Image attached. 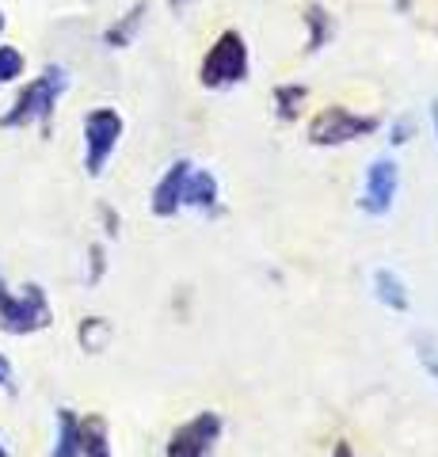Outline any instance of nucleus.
<instances>
[{
	"instance_id": "2",
	"label": "nucleus",
	"mask_w": 438,
	"mask_h": 457,
	"mask_svg": "<svg viewBox=\"0 0 438 457\" xmlns=\"http://www.w3.org/2000/svg\"><path fill=\"white\" fill-rule=\"evenodd\" d=\"M50 324H54V309L38 282H27L20 290H12L4 275H0V332L35 336V332H46Z\"/></svg>"
},
{
	"instance_id": "9",
	"label": "nucleus",
	"mask_w": 438,
	"mask_h": 457,
	"mask_svg": "<svg viewBox=\"0 0 438 457\" xmlns=\"http://www.w3.org/2000/svg\"><path fill=\"white\" fill-rule=\"evenodd\" d=\"M183 210H199L206 218H218L221 213V183L210 168H191L187 183H183Z\"/></svg>"
},
{
	"instance_id": "14",
	"label": "nucleus",
	"mask_w": 438,
	"mask_h": 457,
	"mask_svg": "<svg viewBox=\"0 0 438 457\" xmlns=\"http://www.w3.org/2000/svg\"><path fill=\"white\" fill-rule=\"evenodd\" d=\"M50 457H80V416L73 408H58V438Z\"/></svg>"
},
{
	"instance_id": "21",
	"label": "nucleus",
	"mask_w": 438,
	"mask_h": 457,
	"mask_svg": "<svg viewBox=\"0 0 438 457\" xmlns=\"http://www.w3.org/2000/svg\"><path fill=\"white\" fill-rule=\"evenodd\" d=\"M100 218H103V233H107L111 240H115V237H119V225H122V221H119V213L111 210L107 203H100Z\"/></svg>"
},
{
	"instance_id": "8",
	"label": "nucleus",
	"mask_w": 438,
	"mask_h": 457,
	"mask_svg": "<svg viewBox=\"0 0 438 457\" xmlns=\"http://www.w3.org/2000/svg\"><path fill=\"white\" fill-rule=\"evenodd\" d=\"M194 161H187V156H179V161L168 164V171L157 179V187H153V198H149V210L153 218H176V213L183 210V183H187Z\"/></svg>"
},
{
	"instance_id": "5",
	"label": "nucleus",
	"mask_w": 438,
	"mask_h": 457,
	"mask_svg": "<svg viewBox=\"0 0 438 457\" xmlns=\"http://www.w3.org/2000/svg\"><path fill=\"white\" fill-rule=\"evenodd\" d=\"M80 130H84V171H88L92 179H100L111 164V156L119 149L126 122L115 107H92L84 114Z\"/></svg>"
},
{
	"instance_id": "15",
	"label": "nucleus",
	"mask_w": 438,
	"mask_h": 457,
	"mask_svg": "<svg viewBox=\"0 0 438 457\" xmlns=\"http://www.w3.org/2000/svg\"><path fill=\"white\" fill-rule=\"evenodd\" d=\"M309 99V88L305 84H278V88L271 92V104H275V119L278 122H298L302 119V107Z\"/></svg>"
},
{
	"instance_id": "26",
	"label": "nucleus",
	"mask_w": 438,
	"mask_h": 457,
	"mask_svg": "<svg viewBox=\"0 0 438 457\" xmlns=\"http://www.w3.org/2000/svg\"><path fill=\"white\" fill-rule=\"evenodd\" d=\"M0 457H12V450L4 446V438H0Z\"/></svg>"
},
{
	"instance_id": "4",
	"label": "nucleus",
	"mask_w": 438,
	"mask_h": 457,
	"mask_svg": "<svg viewBox=\"0 0 438 457\" xmlns=\"http://www.w3.org/2000/svg\"><path fill=\"white\" fill-rule=\"evenodd\" d=\"M381 130V119L377 114H362V111H351L343 104H328L324 111H317L309 119V145L317 149H335V145H347V141H362Z\"/></svg>"
},
{
	"instance_id": "27",
	"label": "nucleus",
	"mask_w": 438,
	"mask_h": 457,
	"mask_svg": "<svg viewBox=\"0 0 438 457\" xmlns=\"http://www.w3.org/2000/svg\"><path fill=\"white\" fill-rule=\"evenodd\" d=\"M4 27H8V16H4V12H0V35H4Z\"/></svg>"
},
{
	"instance_id": "24",
	"label": "nucleus",
	"mask_w": 438,
	"mask_h": 457,
	"mask_svg": "<svg viewBox=\"0 0 438 457\" xmlns=\"http://www.w3.org/2000/svg\"><path fill=\"white\" fill-rule=\"evenodd\" d=\"M431 122H434V137H438V99L431 104Z\"/></svg>"
},
{
	"instance_id": "7",
	"label": "nucleus",
	"mask_w": 438,
	"mask_h": 457,
	"mask_svg": "<svg viewBox=\"0 0 438 457\" xmlns=\"http://www.w3.org/2000/svg\"><path fill=\"white\" fill-rule=\"evenodd\" d=\"M221 435H225L221 411L206 408V411H199V416H191L187 423L176 427L172 438H168L164 457H206L221 442Z\"/></svg>"
},
{
	"instance_id": "11",
	"label": "nucleus",
	"mask_w": 438,
	"mask_h": 457,
	"mask_svg": "<svg viewBox=\"0 0 438 457\" xmlns=\"http://www.w3.org/2000/svg\"><path fill=\"white\" fill-rule=\"evenodd\" d=\"M145 12H149V0H134V4L126 8L122 16L103 31V46H107V50H126V46H134L141 23H145Z\"/></svg>"
},
{
	"instance_id": "25",
	"label": "nucleus",
	"mask_w": 438,
	"mask_h": 457,
	"mask_svg": "<svg viewBox=\"0 0 438 457\" xmlns=\"http://www.w3.org/2000/svg\"><path fill=\"white\" fill-rule=\"evenodd\" d=\"M168 4H172V8H187L191 0H168Z\"/></svg>"
},
{
	"instance_id": "17",
	"label": "nucleus",
	"mask_w": 438,
	"mask_h": 457,
	"mask_svg": "<svg viewBox=\"0 0 438 457\" xmlns=\"http://www.w3.org/2000/svg\"><path fill=\"white\" fill-rule=\"evenodd\" d=\"M23 69H27V57L16 46L0 42V84H16L23 77Z\"/></svg>"
},
{
	"instance_id": "20",
	"label": "nucleus",
	"mask_w": 438,
	"mask_h": 457,
	"mask_svg": "<svg viewBox=\"0 0 438 457\" xmlns=\"http://www.w3.org/2000/svg\"><path fill=\"white\" fill-rule=\"evenodd\" d=\"M419 362H423V370H427V374L438 381V347L431 339H419Z\"/></svg>"
},
{
	"instance_id": "28",
	"label": "nucleus",
	"mask_w": 438,
	"mask_h": 457,
	"mask_svg": "<svg viewBox=\"0 0 438 457\" xmlns=\"http://www.w3.org/2000/svg\"><path fill=\"white\" fill-rule=\"evenodd\" d=\"M206 457H210V453H206Z\"/></svg>"
},
{
	"instance_id": "23",
	"label": "nucleus",
	"mask_w": 438,
	"mask_h": 457,
	"mask_svg": "<svg viewBox=\"0 0 438 457\" xmlns=\"http://www.w3.org/2000/svg\"><path fill=\"white\" fill-rule=\"evenodd\" d=\"M332 457H355V446H351L347 438H335V446H332Z\"/></svg>"
},
{
	"instance_id": "6",
	"label": "nucleus",
	"mask_w": 438,
	"mask_h": 457,
	"mask_svg": "<svg viewBox=\"0 0 438 457\" xmlns=\"http://www.w3.org/2000/svg\"><path fill=\"white\" fill-rule=\"evenodd\" d=\"M397 195H401V164L393 161V156H374V161L366 164L359 210L366 218H385V213L397 206Z\"/></svg>"
},
{
	"instance_id": "10",
	"label": "nucleus",
	"mask_w": 438,
	"mask_h": 457,
	"mask_svg": "<svg viewBox=\"0 0 438 457\" xmlns=\"http://www.w3.org/2000/svg\"><path fill=\"white\" fill-rule=\"evenodd\" d=\"M302 20L309 27L305 54H320L324 46H332V38H335V16L320 4V0H305V4H302Z\"/></svg>"
},
{
	"instance_id": "1",
	"label": "nucleus",
	"mask_w": 438,
	"mask_h": 457,
	"mask_svg": "<svg viewBox=\"0 0 438 457\" xmlns=\"http://www.w3.org/2000/svg\"><path fill=\"white\" fill-rule=\"evenodd\" d=\"M69 69L46 65L35 80H27L12 99V107L0 114V130H27V126H46L58 111V99L69 92Z\"/></svg>"
},
{
	"instance_id": "13",
	"label": "nucleus",
	"mask_w": 438,
	"mask_h": 457,
	"mask_svg": "<svg viewBox=\"0 0 438 457\" xmlns=\"http://www.w3.org/2000/svg\"><path fill=\"white\" fill-rule=\"evenodd\" d=\"M80 457H115L111 453V431L103 416H80Z\"/></svg>"
},
{
	"instance_id": "19",
	"label": "nucleus",
	"mask_w": 438,
	"mask_h": 457,
	"mask_svg": "<svg viewBox=\"0 0 438 457\" xmlns=\"http://www.w3.org/2000/svg\"><path fill=\"white\" fill-rule=\"evenodd\" d=\"M416 130H419V126H416L412 114H401V119L389 126V141H393V145H408V141L416 137Z\"/></svg>"
},
{
	"instance_id": "3",
	"label": "nucleus",
	"mask_w": 438,
	"mask_h": 457,
	"mask_svg": "<svg viewBox=\"0 0 438 457\" xmlns=\"http://www.w3.org/2000/svg\"><path fill=\"white\" fill-rule=\"evenodd\" d=\"M248 42L236 27H225V31L214 38V46L206 50L202 65H199V84L210 92H225L236 88V84L248 80Z\"/></svg>"
},
{
	"instance_id": "12",
	"label": "nucleus",
	"mask_w": 438,
	"mask_h": 457,
	"mask_svg": "<svg viewBox=\"0 0 438 457\" xmlns=\"http://www.w3.org/2000/svg\"><path fill=\"white\" fill-rule=\"evenodd\" d=\"M374 297L389 312H408L412 309V294H408V282L397 275L393 267H377L374 270Z\"/></svg>"
},
{
	"instance_id": "22",
	"label": "nucleus",
	"mask_w": 438,
	"mask_h": 457,
	"mask_svg": "<svg viewBox=\"0 0 438 457\" xmlns=\"http://www.w3.org/2000/svg\"><path fill=\"white\" fill-rule=\"evenodd\" d=\"M12 378H16V370H12V359L8 354H0V389H16V385H12Z\"/></svg>"
},
{
	"instance_id": "16",
	"label": "nucleus",
	"mask_w": 438,
	"mask_h": 457,
	"mask_svg": "<svg viewBox=\"0 0 438 457\" xmlns=\"http://www.w3.org/2000/svg\"><path fill=\"white\" fill-rule=\"evenodd\" d=\"M77 343L88 354H100L107 343H111V320L107 317H84L77 324Z\"/></svg>"
},
{
	"instance_id": "18",
	"label": "nucleus",
	"mask_w": 438,
	"mask_h": 457,
	"mask_svg": "<svg viewBox=\"0 0 438 457\" xmlns=\"http://www.w3.org/2000/svg\"><path fill=\"white\" fill-rule=\"evenodd\" d=\"M107 275V248L95 240V245H88V275H84V282L88 286H100Z\"/></svg>"
}]
</instances>
